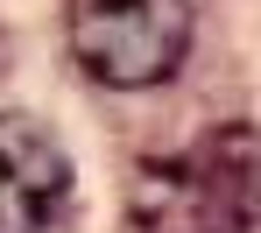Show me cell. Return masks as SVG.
<instances>
[{
	"label": "cell",
	"instance_id": "1",
	"mask_svg": "<svg viewBox=\"0 0 261 233\" xmlns=\"http://www.w3.org/2000/svg\"><path fill=\"white\" fill-rule=\"evenodd\" d=\"M261 198V141L212 127L191 148L155 156L127 191V233H247Z\"/></svg>",
	"mask_w": 261,
	"mask_h": 233
},
{
	"label": "cell",
	"instance_id": "2",
	"mask_svg": "<svg viewBox=\"0 0 261 233\" xmlns=\"http://www.w3.org/2000/svg\"><path fill=\"white\" fill-rule=\"evenodd\" d=\"M71 57L113 92L163 85L191 57V0H71Z\"/></svg>",
	"mask_w": 261,
	"mask_h": 233
},
{
	"label": "cell",
	"instance_id": "3",
	"mask_svg": "<svg viewBox=\"0 0 261 233\" xmlns=\"http://www.w3.org/2000/svg\"><path fill=\"white\" fill-rule=\"evenodd\" d=\"M71 205V163L29 113H0V233H49Z\"/></svg>",
	"mask_w": 261,
	"mask_h": 233
}]
</instances>
